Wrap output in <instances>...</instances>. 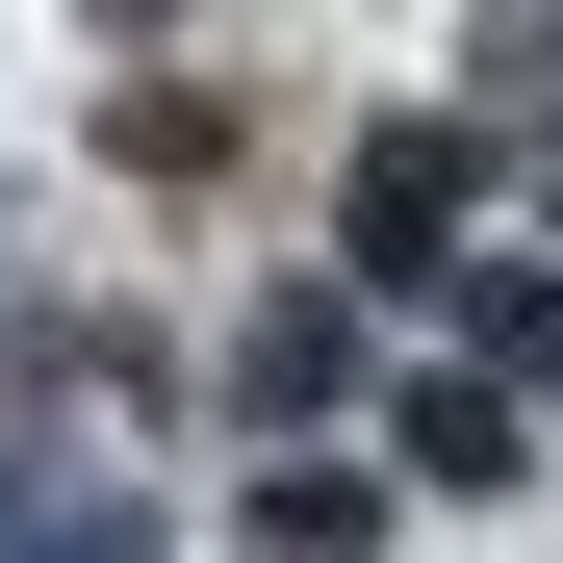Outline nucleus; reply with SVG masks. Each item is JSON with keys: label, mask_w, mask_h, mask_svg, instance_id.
I'll return each instance as SVG.
<instances>
[{"label": "nucleus", "mask_w": 563, "mask_h": 563, "mask_svg": "<svg viewBox=\"0 0 563 563\" xmlns=\"http://www.w3.org/2000/svg\"><path fill=\"white\" fill-rule=\"evenodd\" d=\"M435 206H461V154H358V256L435 282Z\"/></svg>", "instance_id": "nucleus-1"}]
</instances>
